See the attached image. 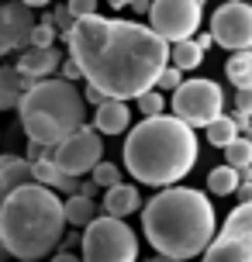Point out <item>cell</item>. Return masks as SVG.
Returning a JSON list of instances; mask_svg holds the SVG:
<instances>
[{"label":"cell","instance_id":"obj_31","mask_svg":"<svg viewBox=\"0 0 252 262\" xmlns=\"http://www.w3.org/2000/svg\"><path fill=\"white\" fill-rule=\"evenodd\" d=\"M52 25L59 28L62 35H69V31H73V25H76V17L69 14V7H59V11H55V17H52Z\"/></svg>","mask_w":252,"mask_h":262},{"label":"cell","instance_id":"obj_36","mask_svg":"<svg viewBox=\"0 0 252 262\" xmlns=\"http://www.w3.org/2000/svg\"><path fill=\"white\" fill-rule=\"evenodd\" d=\"M235 193L242 196V200H252V183H239V190Z\"/></svg>","mask_w":252,"mask_h":262},{"label":"cell","instance_id":"obj_20","mask_svg":"<svg viewBox=\"0 0 252 262\" xmlns=\"http://www.w3.org/2000/svg\"><path fill=\"white\" fill-rule=\"evenodd\" d=\"M170 62L176 66V69H183V73H190V69H197V66L204 62V49L197 45V38L176 41V45H170Z\"/></svg>","mask_w":252,"mask_h":262},{"label":"cell","instance_id":"obj_34","mask_svg":"<svg viewBox=\"0 0 252 262\" xmlns=\"http://www.w3.org/2000/svg\"><path fill=\"white\" fill-rule=\"evenodd\" d=\"M132 11H135V14H149V11H152V0H135Z\"/></svg>","mask_w":252,"mask_h":262},{"label":"cell","instance_id":"obj_8","mask_svg":"<svg viewBox=\"0 0 252 262\" xmlns=\"http://www.w3.org/2000/svg\"><path fill=\"white\" fill-rule=\"evenodd\" d=\"M200 262H252V200H242L228 214Z\"/></svg>","mask_w":252,"mask_h":262},{"label":"cell","instance_id":"obj_13","mask_svg":"<svg viewBox=\"0 0 252 262\" xmlns=\"http://www.w3.org/2000/svg\"><path fill=\"white\" fill-rule=\"evenodd\" d=\"M59 66H62V52L49 45V49H35V45H28L21 59H17V73L28 79V83H38V79H49L52 73H59Z\"/></svg>","mask_w":252,"mask_h":262},{"label":"cell","instance_id":"obj_15","mask_svg":"<svg viewBox=\"0 0 252 262\" xmlns=\"http://www.w3.org/2000/svg\"><path fill=\"white\" fill-rule=\"evenodd\" d=\"M31 169H35V183L49 186V190H62V193H76V176H69V172H62L59 166L52 162V156H49V148L41 152L38 159H31Z\"/></svg>","mask_w":252,"mask_h":262},{"label":"cell","instance_id":"obj_44","mask_svg":"<svg viewBox=\"0 0 252 262\" xmlns=\"http://www.w3.org/2000/svg\"><path fill=\"white\" fill-rule=\"evenodd\" d=\"M0 262H4V259H0Z\"/></svg>","mask_w":252,"mask_h":262},{"label":"cell","instance_id":"obj_35","mask_svg":"<svg viewBox=\"0 0 252 262\" xmlns=\"http://www.w3.org/2000/svg\"><path fill=\"white\" fill-rule=\"evenodd\" d=\"M52 262H83V255L76 259L73 252H59V255H52Z\"/></svg>","mask_w":252,"mask_h":262},{"label":"cell","instance_id":"obj_19","mask_svg":"<svg viewBox=\"0 0 252 262\" xmlns=\"http://www.w3.org/2000/svg\"><path fill=\"white\" fill-rule=\"evenodd\" d=\"M225 76L235 90H245L252 86V49H242V52H232L225 62Z\"/></svg>","mask_w":252,"mask_h":262},{"label":"cell","instance_id":"obj_23","mask_svg":"<svg viewBox=\"0 0 252 262\" xmlns=\"http://www.w3.org/2000/svg\"><path fill=\"white\" fill-rule=\"evenodd\" d=\"M239 135H242L239 124H235V118H228V114H221V118H214L211 124H207V142H211L214 148H225V145H232Z\"/></svg>","mask_w":252,"mask_h":262},{"label":"cell","instance_id":"obj_2","mask_svg":"<svg viewBox=\"0 0 252 262\" xmlns=\"http://www.w3.org/2000/svg\"><path fill=\"white\" fill-rule=\"evenodd\" d=\"M142 231L145 242L162 255L173 259H194L218 235V217L207 193L190 186H162L142 210Z\"/></svg>","mask_w":252,"mask_h":262},{"label":"cell","instance_id":"obj_7","mask_svg":"<svg viewBox=\"0 0 252 262\" xmlns=\"http://www.w3.org/2000/svg\"><path fill=\"white\" fill-rule=\"evenodd\" d=\"M173 114L186 121L190 128H207L214 118H221L225 93L214 79H183L173 90Z\"/></svg>","mask_w":252,"mask_h":262},{"label":"cell","instance_id":"obj_27","mask_svg":"<svg viewBox=\"0 0 252 262\" xmlns=\"http://www.w3.org/2000/svg\"><path fill=\"white\" fill-rule=\"evenodd\" d=\"M90 180L97 186H104V190H111V186H118L121 183V169L114 166V162H97L90 172Z\"/></svg>","mask_w":252,"mask_h":262},{"label":"cell","instance_id":"obj_9","mask_svg":"<svg viewBox=\"0 0 252 262\" xmlns=\"http://www.w3.org/2000/svg\"><path fill=\"white\" fill-rule=\"evenodd\" d=\"M200 17H204V0H152L149 28L170 45H176L197 35Z\"/></svg>","mask_w":252,"mask_h":262},{"label":"cell","instance_id":"obj_25","mask_svg":"<svg viewBox=\"0 0 252 262\" xmlns=\"http://www.w3.org/2000/svg\"><path fill=\"white\" fill-rule=\"evenodd\" d=\"M138 111H142V118H159V114H166V97H162V90H145L142 97H138Z\"/></svg>","mask_w":252,"mask_h":262},{"label":"cell","instance_id":"obj_14","mask_svg":"<svg viewBox=\"0 0 252 262\" xmlns=\"http://www.w3.org/2000/svg\"><path fill=\"white\" fill-rule=\"evenodd\" d=\"M128 124H132V111L118 97H107L104 104H97V111H93V128L100 135H121V131H128Z\"/></svg>","mask_w":252,"mask_h":262},{"label":"cell","instance_id":"obj_29","mask_svg":"<svg viewBox=\"0 0 252 262\" xmlns=\"http://www.w3.org/2000/svg\"><path fill=\"white\" fill-rule=\"evenodd\" d=\"M235 118H252V86L245 90H235Z\"/></svg>","mask_w":252,"mask_h":262},{"label":"cell","instance_id":"obj_4","mask_svg":"<svg viewBox=\"0 0 252 262\" xmlns=\"http://www.w3.org/2000/svg\"><path fill=\"white\" fill-rule=\"evenodd\" d=\"M66 204L41 183L17 186L0 200V238L14 259H41L62 242Z\"/></svg>","mask_w":252,"mask_h":262},{"label":"cell","instance_id":"obj_38","mask_svg":"<svg viewBox=\"0 0 252 262\" xmlns=\"http://www.w3.org/2000/svg\"><path fill=\"white\" fill-rule=\"evenodd\" d=\"M21 4H28V7H31V11H35V7H49V4H52V0H21Z\"/></svg>","mask_w":252,"mask_h":262},{"label":"cell","instance_id":"obj_26","mask_svg":"<svg viewBox=\"0 0 252 262\" xmlns=\"http://www.w3.org/2000/svg\"><path fill=\"white\" fill-rule=\"evenodd\" d=\"M55 38H59V28H55L52 21H38V25L31 28L28 45H35V49H49V45H55Z\"/></svg>","mask_w":252,"mask_h":262},{"label":"cell","instance_id":"obj_12","mask_svg":"<svg viewBox=\"0 0 252 262\" xmlns=\"http://www.w3.org/2000/svg\"><path fill=\"white\" fill-rule=\"evenodd\" d=\"M35 25L38 21H35V14H31L28 4H21V0H0V59L7 52H14V49L28 45Z\"/></svg>","mask_w":252,"mask_h":262},{"label":"cell","instance_id":"obj_28","mask_svg":"<svg viewBox=\"0 0 252 262\" xmlns=\"http://www.w3.org/2000/svg\"><path fill=\"white\" fill-rule=\"evenodd\" d=\"M180 83H183V69L166 66V69H162V76H159V83H156V90H170V93H173Z\"/></svg>","mask_w":252,"mask_h":262},{"label":"cell","instance_id":"obj_40","mask_svg":"<svg viewBox=\"0 0 252 262\" xmlns=\"http://www.w3.org/2000/svg\"><path fill=\"white\" fill-rule=\"evenodd\" d=\"M93 190H97V183H93V180H90V183H83V186H80V193H83V196H93Z\"/></svg>","mask_w":252,"mask_h":262},{"label":"cell","instance_id":"obj_33","mask_svg":"<svg viewBox=\"0 0 252 262\" xmlns=\"http://www.w3.org/2000/svg\"><path fill=\"white\" fill-rule=\"evenodd\" d=\"M83 100H87V104H93V107H97V104H104L107 97H104V93H100V90H97V86H90V83H87V93H83Z\"/></svg>","mask_w":252,"mask_h":262},{"label":"cell","instance_id":"obj_17","mask_svg":"<svg viewBox=\"0 0 252 262\" xmlns=\"http://www.w3.org/2000/svg\"><path fill=\"white\" fill-rule=\"evenodd\" d=\"M35 183V169L31 159L25 156H0V193H11L17 186Z\"/></svg>","mask_w":252,"mask_h":262},{"label":"cell","instance_id":"obj_11","mask_svg":"<svg viewBox=\"0 0 252 262\" xmlns=\"http://www.w3.org/2000/svg\"><path fill=\"white\" fill-rule=\"evenodd\" d=\"M211 35L214 45L228 52L252 49V4L249 0H228L211 14Z\"/></svg>","mask_w":252,"mask_h":262},{"label":"cell","instance_id":"obj_1","mask_svg":"<svg viewBox=\"0 0 252 262\" xmlns=\"http://www.w3.org/2000/svg\"><path fill=\"white\" fill-rule=\"evenodd\" d=\"M62 38L83 79L104 97H118V100H138L159 83L162 69L170 66V41L138 21L93 14V17H80Z\"/></svg>","mask_w":252,"mask_h":262},{"label":"cell","instance_id":"obj_3","mask_svg":"<svg viewBox=\"0 0 252 262\" xmlns=\"http://www.w3.org/2000/svg\"><path fill=\"white\" fill-rule=\"evenodd\" d=\"M197 166V135L176 114L142 118L124 138V169L145 186H173Z\"/></svg>","mask_w":252,"mask_h":262},{"label":"cell","instance_id":"obj_30","mask_svg":"<svg viewBox=\"0 0 252 262\" xmlns=\"http://www.w3.org/2000/svg\"><path fill=\"white\" fill-rule=\"evenodd\" d=\"M66 7H69V14L80 21V17H93V14H97V0H66Z\"/></svg>","mask_w":252,"mask_h":262},{"label":"cell","instance_id":"obj_24","mask_svg":"<svg viewBox=\"0 0 252 262\" xmlns=\"http://www.w3.org/2000/svg\"><path fill=\"white\" fill-rule=\"evenodd\" d=\"M225 162L235 166V169H249L252 166V138L249 135H239L232 145H225Z\"/></svg>","mask_w":252,"mask_h":262},{"label":"cell","instance_id":"obj_6","mask_svg":"<svg viewBox=\"0 0 252 262\" xmlns=\"http://www.w3.org/2000/svg\"><path fill=\"white\" fill-rule=\"evenodd\" d=\"M83 262H135L138 259V238L121 217L97 214L83 228Z\"/></svg>","mask_w":252,"mask_h":262},{"label":"cell","instance_id":"obj_18","mask_svg":"<svg viewBox=\"0 0 252 262\" xmlns=\"http://www.w3.org/2000/svg\"><path fill=\"white\" fill-rule=\"evenodd\" d=\"M28 86L31 83L17 73V66H0V111H14Z\"/></svg>","mask_w":252,"mask_h":262},{"label":"cell","instance_id":"obj_21","mask_svg":"<svg viewBox=\"0 0 252 262\" xmlns=\"http://www.w3.org/2000/svg\"><path fill=\"white\" fill-rule=\"evenodd\" d=\"M239 183H242V172L235 169V166H228V162L207 172V190H211L214 196H232L239 190Z\"/></svg>","mask_w":252,"mask_h":262},{"label":"cell","instance_id":"obj_16","mask_svg":"<svg viewBox=\"0 0 252 262\" xmlns=\"http://www.w3.org/2000/svg\"><path fill=\"white\" fill-rule=\"evenodd\" d=\"M135 210H142V193H138V186L132 183H118L111 186L104 193V214H111V217H132Z\"/></svg>","mask_w":252,"mask_h":262},{"label":"cell","instance_id":"obj_22","mask_svg":"<svg viewBox=\"0 0 252 262\" xmlns=\"http://www.w3.org/2000/svg\"><path fill=\"white\" fill-rule=\"evenodd\" d=\"M93 217H97V204H93V196L73 193L66 200V224H73V228H87Z\"/></svg>","mask_w":252,"mask_h":262},{"label":"cell","instance_id":"obj_37","mask_svg":"<svg viewBox=\"0 0 252 262\" xmlns=\"http://www.w3.org/2000/svg\"><path fill=\"white\" fill-rule=\"evenodd\" d=\"M197 45L204 49V52H207V49L214 45V35H211V31H207V35H200V38H197Z\"/></svg>","mask_w":252,"mask_h":262},{"label":"cell","instance_id":"obj_5","mask_svg":"<svg viewBox=\"0 0 252 262\" xmlns=\"http://www.w3.org/2000/svg\"><path fill=\"white\" fill-rule=\"evenodd\" d=\"M17 114H21V128H25L28 142L41 145V148H55L62 138H69L76 128H83L87 100L69 79L49 76L25 90Z\"/></svg>","mask_w":252,"mask_h":262},{"label":"cell","instance_id":"obj_41","mask_svg":"<svg viewBox=\"0 0 252 262\" xmlns=\"http://www.w3.org/2000/svg\"><path fill=\"white\" fill-rule=\"evenodd\" d=\"M149 262H183V259H173V255H162V252H156V259H149Z\"/></svg>","mask_w":252,"mask_h":262},{"label":"cell","instance_id":"obj_32","mask_svg":"<svg viewBox=\"0 0 252 262\" xmlns=\"http://www.w3.org/2000/svg\"><path fill=\"white\" fill-rule=\"evenodd\" d=\"M59 73H62V79H69V83H76V79L83 76V73H80V66H76V59H73V55H69V59H62Z\"/></svg>","mask_w":252,"mask_h":262},{"label":"cell","instance_id":"obj_39","mask_svg":"<svg viewBox=\"0 0 252 262\" xmlns=\"http://www.w3.org/2000/svg\"><path fill=\"white\" fill-rule=\"evenodd\" d=\"M107 4H111V7H114V11H121V7H132L135 0H107Z\"/></svg>","mask_w":252,"mask_h":262},{"label":"cell","instance_id":"obj_43","mask_svg":"<svg viewBox=\"0 0 252 262\" xmlns=\"http://www.w3.org/2000/svg\"><path fill=\"white\" fill-rule=\"evenodd\" d=\"M21 262H38V259H21Z\"/></svg>","mask_w":252,"mask_h":262},{"label":"cell","instance_id":"obj_10","mask_svg":"<svg viewBox=\"0 0 252 262\" xmlns=\"http://www.w3.org/2000/svg\"><path fill=\"white\" fill-rule=\"evenodd\" d=\"M49 156H52V162H55L62 172H69V176L93 172V166H97V162H100V156H104L100 131L83 124V128H76L69 138H62L55 148H49Z\"/></svg>","mask_w":252,"mask_h":262},{"label":"cell","instance_id":"obj_42","mask_svg":"<svg viewBox=\"0 0 252 262\" xmlns=\"http://www.w3.org/2000/svg\"><path fill=\"white\" fill-rule=\"evenodd\" d=\"M4 255H11V252H7V245H4V238H0V259H4Z\"/></svg>","mask_w":252,"mask_h":262}]
</instances>
